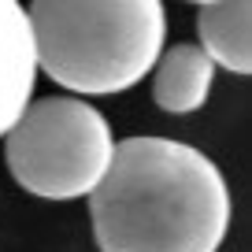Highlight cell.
<instances>
[{"label":"cell","instance_id":"8992f818","mask_svg":"<svg viewBox=\"0 0 252 252\" xmlns=\"http://www.w3.org/2000/svg\"><path fill=\"white\" fill-rule=\"evenodd\" d=\"M215 82V63L200 52V45H174L156 60L152 96L171 115H189L208 104Z\"/></svg>","mask_w":252,"mask_h":252},{"label":"cell","instance_id":"6da1fadb","mask_svg":"<svg viewBox=\"0 0 252 252\" xmlns=\"http://www.w3.org/2000/svg\"><path fill=\"white\" fill-rule=\"evenodd\" d=\"M100 252H219L230 189L200 149L174 137H126L89 197Z\"/></svg>","mask_w":252,"mask_h":252},{"label":"cell","instance_id":"5b68a950","mask_svg":"<svg viewBox=\"0 0 252 252\" xmlns=\"http://www.w3.org/2000/svg\"><path fill=\"white\" fill-rule=\"evenodd\" d=\"M200 52L234 74H252V4L212 0L197 8Z\"/></svg>","mask_w":252,"mask_h":252},{"label":"cell","instance_id":"277c9868","mask_svg":"<svg viewBox=\"0 0 252 252\" xmlns=\"http://www.w3.org/2000/svg\"><path fill=\"white\" fill-rule=\"evenodd\" d=\"M37 86L33 33L26 8L15 0H0V137L23 119Z\"/></svg>","mask_w":252,"mask_h":252},{"label":"cell","instance_id":"3957f363","mask_svg":"<svg viewBox=\"0 0 252 252\" xmlns=\"http://www.w3.org/2000/svg\"><path fill=\"white\" fill-rule=\"evenodd\" d=\"M115 152L111 126L78 96H45L30 104L4 137L8 171L41 200L93 197Z\"/></svg>","mask_w":252,"mask_h":252},{"label":"cell","instance_id":"7a4b0ae2","mask_svg":"<svg viewBox=\"0 0 252 252\" xmlns=\"http://www.w3.org/2000/svg\"><path fill=\"white\" fill-rule=\"evenodd\" d=\"M26 19L37 71L82 96L134 89L167 41L159 0H37Z\"/></svg>","mask_w":252,"mask_h":252}]
</instances>
